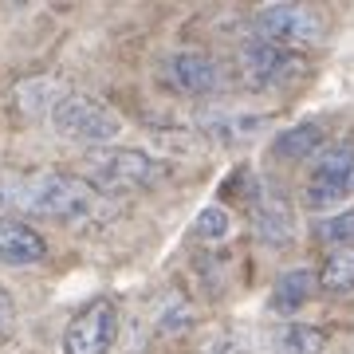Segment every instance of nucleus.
I'll return each mask as SVG.
<instances>
[{
	"label": "nucleus",
	"instance_id": "obj_1",
	"mask_svg": "<svg viewBox=\"0 0 354 354\" xmlns=\"http://www.w3.org/2000/svg\"><path fill=\"white\" fill-rule=\"evenodd\" d=\"M0 201L16 205L20 213L51 216L59 225H83V221L99 216L102 193L79 174H32V177H16L12 185H4Z\"/></svg>",
	"mask_w": 354,
	"mask_h": 354
},
{
	"label": "nucleus",
	"instance_id": "obj_2",
	"mask_svg": "<svg viewBox=\"0 0 354 354\" xmlns=\"http://www.w3.org/2000/svg\"><path fill=\"white\" fill-rule=\"evenodd\" d=\"M51 127H55L59 138L83 142L91 150H99V146H106V142H114L122 134V118L102 99H95V95L67 91L64 99H59V106L51 111Z\"/></svg>",
	"mask_w": 354,
	"mask_h": 354
},
{
	"label": "nucleus",
	"instance_id": "obj_3",
	"mask_svg": "<svg viewBox=\"0 0 354 354\" xmlns=\"http://www.w3.org/2000/svg\"><path fill=\"white\" fill-rule=\"evenodd\" d=\"M252 32L268 44H279L288 51H304V48H315L323 44L327 36V24L315 8L307 4H264L256 8L252 16Z\"/></svg>",
	"mask_w": 354,
	"mask_h": 354
},
{
	"label": "nucleus",
	"instance_id": "obj_4",
	"mask_svg": "<svg viewBox=\"0 0 354 354\" xmlns=\"http://www.w3.org/2000/svg\"><path fill=\"white\" fill-rule=\"evenodd\" d=\"M158 165L150 153L134 150V146H99L87 153V181L95 189L106 193H130L150 185Z\"/></svg>",
	"mask_w": 354,
	"mask_h": 354
},
{
	"label": "nucleus",
	"instance_id": "obj_5",
	"mask_svg": "<svg viewBox=\"0 0 354 354\" xmlns=\"http://www.w3.org/2000/svg\"><path fill=\"white\" fill-rule=\"evenodd\" d=\"M241 75L260 91L272 87H288L304 75V55L299 51H288L279 44H268V39L252 36L241 48Z\"/></svg>",
	"mask_w": 354,
	"mask_h": 354
},
{
	"label": "nucleus",
	"instance_id": "obj_6",
	"mask_svg": "<svg viewBox=\"0 0 354 354\" xmlns=\"http://www.w3.org/2000/svg\"><path fill=\"white\" fill-rule=\"evenodd\" d=\"M118 339V304L91 299L64 330V354H111Z\"/></svg>",
	"mask_w": 354,
	"mask_h": 354
},
{
	"label": "nucleus",
	"instance_id": "obj_7",
	"mask_svg": "<svg viewBox=\"0 0 354 354\" xmlns=\"http://www.w3.org/2000/svg\"><path fill=\"white\" fill-rule=\"evenodd\" d=\"M162 83L174 95H216L225 87V67L209 51L181 48L162 59Z\"/></svg>",
	"mask_w": 354,
	"mask_h": 354
},
{
	"label": "nucleus",
	"instance_id": "obj_8",
	"mask_svg": "<svg viewBox=\"0 0 354 354\" xmlns=\"http://www.w3.org/2000/svg\"><path fill=\"white\" fill-rule=\"evenodd\" d=\"M248 221H252V232L264 244L279 248V244H291L295 236V209L279 189L272 185H256L248 193Z\"/></svg>",
	"mask_w": 354,
	"mask_h": 354
},
{
	"label": "nucleus",
	"instance_id": "obj_9",
	"mask_svg": "<svg viewBox=\"0 0 354 354\" xmlns=\"http://www.w3.org/2000/svg\"><path fill=\"white\" fill-rule=\"evenodd\" d=\"M44 256H48V244L36 228L16 221V216H0V264L24 268V264H39Z\"/></svg>",
	"mask_w": 354,
	"mask_h": 354
},
{
	"label": "nucleus",
	"instance_id": "obj_10",
	"mask_svg": "<svg viewBox=\"0 0 354 354\" xmlns=\"http://www.w3.org/2000/svg\"><path fill=\"white\" fill-rule=\"evenodd\" d=\"M67 95L64 79L55 75H32V79H20L12 87V106L20 114H28V118H39V114H48L59 106V99Z\"/></svg>",
	"mask_w": 354,
	"mask_h": 354
},
{
	"label": "nucleus",
	"instance_id": "obj_11",
	"mask_svg": "<svg viewBox=\"0 0 354 354\" xmlns=\"http://www.w3.org/2000/svg\"><path fill=\"white\" fill-rule=\"evenodd\" d=\"M272 150L283 162H307V158H319V153L327 150V134H323L319 122H299V127L279 130V138L272 142Z\"/></svg>",
	"mask_w": 354,
	"mask_h": 354
},
{
	"label": "nucleus",
	"instance_id": "obj_12",
	"mask_svg": "<svg viewBox=\"0 0 354 354\" xmlns=\"http://www.w3.org/2000/svg\"><path fill=\"white\" fill-rule=\"evenodd\" d=\"M315 283H319V276H311L307 268H291V272H283V276L276 279V291H272V311H279V315H295V311L311 299Z\"/></svg>",
	"mask_w": 354,
	"mask_h": 354
},
{
	"label": "nucleus",
	"instance_id": "obj_13",
	"mask_svg": "<svg viewBox=\"0 0 354 354\" xmlns=\"http://www.w3.org/2000/svg\"><path fill=\"white\" fill-rule=\"evenodd\" d=\"M319 288L330 295H351L354 291V244L327 248L323 268H319Z\"/></svg>",
	"mask_w": 354,
	"mask_h": 354
},
{
	"label": "nucleus",
	"instance_id": "obj_14",
	"mask_svg": "<svg viewBox=\"0 0 354 354\" xmlns=\"http://www.w3.org/2000/svg\"><path fill=\"white\" fill-rule=\"evenodd\" d=\"M327 351V330L311 323H288L276 335V354H323Z\"/></svg>",
	"mask_w": 354,
	"mask_h": 354
},
{
	"label": "nucleus",
	"instance_id": "obj_15",
	"mask_svg": "<svg viewBox=\"0 0 354 354\" xmlns=\"http://www.w3.org/2000/svg\"><path fill=\"white\" fill-rule=\"evenodd\" d=\"M311 177H323V181H351L354 177V142H330L327 150L315 158Z\"/></svg>",
	"mask_w": 354,
	"mask_h": 354
},
{
	"label": "nucleus",
	"instance_id": "obj_16",
	"mask_svg": "<svg viewBox=\"0 0 354 354\" xmlns=\"http://www.w3.org/2000/svg\"><path fill=\"white\" fill-rule=\"evenodd\" d=\"M232 232V216H228L225 205H205L197 221H193V236L197 241H225Z\"/></svg>",
	"mask_w": 354,
	"mask_h": 354
},
{
	"label": "nucleus",
	"instance_id": "obj_17",
	"mask_svg": "<svg viewBox=\"0 0 354 354\" xmlns=\"http://www.w3.org/2000/svg\"><path fill=\"white\" fill-rule=\"evenodd\" d=\"M315 236L323 244H330V248H342V244H354V209H346V213H335L327 216L323 225L315 228Z\"/></svg>",
	"mask_w": 354,
	"mask_h": 354
},
{
	"label": "nucleus",
	"instance_id": "obj_18",
	"mask_svg": "<svg viewBox=\"0 0 354 354\" xmlns=\"http://www.w3.org/2000/svg\"><path fill=\"white\" fill-rule=\"evenodd\" d=\"M12 319H16V307H12V295H8V291L0 288V335H4V330L12 327Z\"/></svg>",
	"mask_w": 354,
	"mask_h": 354
},
{
	"label": "nucleus",
	"instance_id": "obj_19",
	"mask_svg": "<svg viewBox=\"0 0 354 354\" xmlns=\"http://www.w3.org/2000/svg\"><path fill=\"white\" fill-rule=\"evenodd\" d=\"M351 185H354V177H351Z\"/></svg>",
	"mask_w": 354,
	"mask_h": 354
}]
</instances>
